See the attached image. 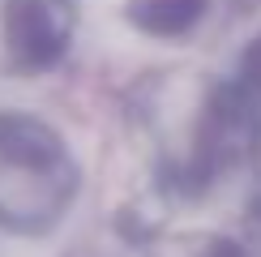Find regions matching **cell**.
<instances>
[{"label": "cell", "instance_id": "7a4b0ae2", "mask_svg": "<svg viewBox=\"0 0 261 257\" xmlns=\"http://www.w3.org/2000/svg\"><path fill=\"white\" fill-rule=\"evenodd\" d=\"M73 17L64 0H0V47L17 69H51L69 52Z\"/></svg>", "mask_w": 261, "mask_h": 257}, {"label": "cell", "instance_id": "3957f363", "mask_svg": "<svg viewBox=\"0 0 261 257\" xmlns=\"http://www.w3.org/2000/svg\"><path fill=\"white\" fill-rule=\"evenodd\" d=\"M205 13V0H128V21L154 39H180Z\"/></svg>", "mask_w": 261, "mask_h": 257}, {"label": "cell", "instance_id": "5b68a950", "mask_svg": "<svg viewBox=\"0 0 261 257\" xmlns=\"http://www.w3.org/2000/svg\"><path fill=\"white\" fill-rule=\"evenodd\" d=\"M257 219H261V197H257Z\"/></svg>", "mask_w": 261, "mask_h": 257}, {"label": "cell", "instance_id": "6da1fadb", "mask_svg": "<svg viewBox=\"0 0 261 257\" xmlns=\"http://www.w3.org/2000/svg\"><path fill=\"white\" fill-rule=\"evenodd\" d=\"M77 193V163L64 137L30 112H0V227L43 236Z\"/></svg>", "mask_w": 261, "mask_h": 257}, {"label": "cell", "instance_id": "277c9868", "mask_svg": "<svg viewBox=\"0 0 261 257\" xmlns=\"http://www.w3.org/2000/svg\"><path fill=\"white\" fill-rule=\"evenodd\" d=\"M201 257H248V253H244V249H240L236 240H210Z\"/></svg>", "mask_w": 261, "mask_h": 257}]
</instances>
